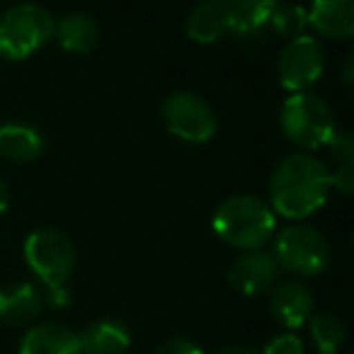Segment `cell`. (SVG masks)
<instances>
[{
    "instance_id": "7",
    "label": "cell",
    "mask_w": 354,
    "mask_h": 354,
    "mask_svg": "<svg viewBox=\"0 0 354 354\" xmlns=\"http://www.w3.org/2000/svg\"><path fill=\"white\" fill-rule=\"evenodd\" d=\"M162 122L172 136L187 143H207L218 127L212 104L187 90L172 93L162 102Z\"/></svg>"
},
{
    "instance_id": "14",
    "label": "cell",
    "mask_w": 354,
    "mask_h": 354,
    "mask_svg": "<svg viewBox=\"0 0 354 354\" xmlns=\"http://www.w3.org/2000/svg\"><path fill=\"white\" fill-rule=\"evenodd\" d=\"M270 308L281 325L296 330L313 313V296L308 286H304L301 281H284L272 289Z\"/></svg>"
},
{
    "instance_id": "9",
    "label": "cell",
    "mask_w": 354,
    "mask_h": 354,
    "mask_svg": "<svg viewBox=\"0 0 354 354\" xmlns=\"http://www.w3.org/2000/svg\"><path fill=\"white\" fill-rule=\"evenodd\" d=\"M279 262H277L274 252H267L262 248L257 250H245L231 267V286L241 291L243 296H257L267 294L277 286L279 279Z\"/></svg>"
},
{
    "instance_id": "4",
    "label": "cell",
    "mask_w": 354,
    "mask_h": 354,
    "mask_svg": "<svg viewBox=\"0 0 354 354\" xmlns=\"http://www.w3.org/2000/svg\"><path fill=\"white\" fill-rule=\"evenodd\" d=\"M281 131L291 143L306 151L323 148L330 133L335 131L333 112L328 102L313 93H294L281 104L279 114Z\"/></svg>"
},
{
    "instance_id": "26",
    "label": "cell",
    "mask_w": 354,
    "mask_h": 354,
    "mask_svg": "<svg viewBox=\"0 0 354 354\" xmlns=\"http://www.w3.org/2000/svg\"><path fill=\"white\" fill-rule=\"evenodd\" d=\"M10 207V192H8V185L0 180V214H6Z\"/></svg>"
},
{
    "instance_id": "18",
    "label": "cell",
    "mask_w": 354,
    "mask_h": 354,
    "mask_svg": "<svg viewBox=\"0 0 354 354\" xmlns=\"http://www.w3.org/2000/svg\"><path fill=\"white\" fill-rule=\"evenodd\" d=\"M279 0H228L231 10V32L241 37H250L270 25Z\"/></svg>"
},
{
    "instance_id": "22",
    "label": "cell",
    "mask_w": 354,
    "mask_h": 354,
    "mask_svg": "<svg viewBox=\"0 0 354 354\" xmlns=\"http://www.w3.org/2000/svg\"><path fill=\"white\" fill-rule=\"evenodd\" d=\"M260 354H304V342L296 337L294 333H284V335H277L267 342L265 352Z\"/></svg>"
},
{
    "instance_id": "12",
    "label": "cell",
    "mask_w": 354,
    "mask_h": 354,
    "mask_svg": "<svg viewBox=\"0 0 354 354\" xmlns=\"http://www.w3.org/2000/svg\"><path fill=\"white\" fill-rule=\"evenodd\" d=\"M308 27L328 39H352L354 0H313L308 10Z\"/></svg>"
},
{
    "instance_id": "19",
    "label": "cell",
    "mask_w": 354,
    "mask_h": 354,
    "mask_svg": "<svg viewBox=\"0 0 354 354\" xmlns=\"http://www.w3.org/2000/svg\"><path fill=\"white\" fill-rule=\"evenodd\" d=\"M310 335L320 354H337L347 337L344 323L333 313H318L310 315Z\"/></svg>"
},
{
    "instance_id": "13",
    "label": "cell",
    "mask_w": 354,
    "mask_h": 354,
    "mask_svg": "<svg viewBox=\"0 0 354 354\" xmlns=\"http://www.w3.org/2000/svg\"><path fill=\"white\" fill-rule=\"evenodd\" d=\"M17 354H80V337L64 323H39L25 333Z\"/></svg>"
},
{
    "instance_id": "17",
    "label": "cell",
    "mask_w": 354,
    "mask_h": 354,
    "mask_svg": "<svg viewBox=\"0 0 354 354\" xmlns=\"http://www.w3.org/2000/svg\"><path fill=\"white\" fill-rule=\"evenodd\" d=\"M54 39L68 54H90L100 41V25L85 12H71L54 22Z\"/></svg>"
},
{
    "instance_id": "8",
    "label": "cell",
    "mask_w": 354,
    "mask_h": 354,
    "mask_svg": "<svg viewBox=\"0 0 354 354\" xmlns=\"http://www.w3.org/2000/svg\"><path fill=\"white\" fill-rule=\"evenodd\" d=\"M325 71V51L315 37H296L286 41L277 59V75L279 83L291 93H308L310 85L320 80Z\"/></svg>"
},
{
    "instance_id": "25",
    "label": "cell",
    "mask_w": 354,
    "mask_h": 354,
    "mask_svg": "<svg viewBox=\"0 0 354 354\" xmlns=\"http://www.w3.org/2000/svg\"><path fill=\"white\" fill-rule=\"evenodd\" d=\"M216 354H260V352H255L252 347H245V344H231V347L218 349Z\"/></svg>"
},
{
    "instance_id": "2",
    "label": "cell",
    "mask_w": 354,
    "mask_h": 354,
    "mask_svg": "<svg viewBox=\"0 0 354 354\" xmlns=\"http://www.w3.org/2000/svg\"><path fill=\"white\" fill-rule=\"evenodd\" d=\"M214 233L223 243L241 250H257L272 241L277 231V216L272 207L252 194H233L218 204L214 214Z\"/></svg>"
},
{
    "instance_id": "20",
    "label": "cell",
    "mask_w": 354,
    "mask_h": 354,
    "mask_svg": "<svg viewBox=\"0 0 354 354\" xmlns=\"http://www.w3.org/2000/svg\"><path fill=\"white\" fill-rule=\"evenodd\" d=\"M270 27L286 41L304 37L308 30V10L304 6H296V3H277L270 17Z\"/></svg>"
},
{
    "instance_id": "23",
    "label": "cell",
    "mask_w": 354,
    "mask_h": 354,
    "mask_svg": "<svg viewBox=\"0 0 354 354\" xmlns=\"http://www.w3.org/2000/svg\"><path fill=\"white\" fill-rule=\"evenodd\" d=\"M328 183L330 187H335L339 194H352L354 189V165L352 162H344V165H337L335 170H328Z\"/></svg>"
},
{
    "instance_id": "24",
    "label": "cell",
    "mask_w": 354,
    "mask_h": 354,
    "mask_svg": "<svg viewBox=\"0 0 354 354\" xmlns=\"http://www.w3.org/2000/svg\"><path fill=\"white\" fill-rule=\"evenodd\" d=\"M156 354H204V349L187 337H170L156 349Z\"/></svg>"
},
{
    "instance_id": "6",
    "label": "cell",
    "mask_w": 354,
    "mask_h": 354,
    "mask_svg": "<svg viewBox=\"0 0 354 354\" xmlns=\"http://www.w3.org/2000/svg\"><path fill=\"white\" fill-rule=\"evenodd\" d=\"M274 257L294 274L315 277L330 265V245L315 228L296 223L277 236Z\"/></svg>"
},
{
    "instance_id": "15",
    "label": "cell",
    "mask_w": 354,
    "mask_h": 354,
    "mask_svg": "<svg viewBox=\"0 0 354 354\" xmlns=\"http://www.w3.org/2000/svg\"><path fill=\"white\" fill-rule=\"evenodd\" d=\"M80 354H127L131 347V333L124 323L112 318L95 320L78 333Z\"/></svg>"
},
{
    "instance_id": "11",
    "label": "cell",
    "mask_w": 354,
    "mask_h": 354,
    "mask_svg": "<svg viewBox=\"0 0 354 354\" xmlns=\"http://www.w3.org/2000/svg\"><path fill=\"white\" fill-rule=\"evenodd\" d=\"M185 35L197 44H214L231 35L228 0H204L185 20Z\"/></svg>"
},
{
    "instance_id": "1",
    "label": "cell",
    "mask_w": 354,
    "mask_h": 354,
    "mask_svg": "<svg viewBox=\"0 0 354 354\" xmlns=\"http://www.w3.org/2000/svg\"><path fill=\"white\" fill-rule=\"evenodd\" d=\"M328 170L330 167L310 153L286 156L274 167L270 180L272 212L291 221H301L315 214L328 199Z\"/></svg>"
},
{
    "instance_id": "3",
    "label": "cell",
    "mask_w": 354,
    "mask_h": 354,
    "mask_svg": "<svg viewBox=\"0 0 354 354\" xmlns=\"http://www.w3.org/2000/svg\"><path fill=\"white\" fill-rule=\"evenodd\" d=\"M54 39V20L41 6L17 3L0 15V59L25 61Z\"/></svg>"
},
{
    "instance_id": "16",
    "label": "cell",
    "mask_w": 354,
    "mask_h": 354,
    "mask_svg": "<svg viewBox=\"0 0 354 354\" xmlns=\"http://www.w3.org/2000/svg\"><path fill=\"white\" fill-rule=\"evenodd\" d=\"M44 136L32 124L10 122L0 127V158L10 162H32L44 153Z\"/></svg>"
},
{
    "instance_id": "21",
    "label": "cell",
    "mask_w": 354,
    "mask_h": 354,
    "mask_svg": "<svg viewBox=\"0 0 354 354\" xmlns=\"http://www.w3.org/2000/svg\"><path fill=\"white\" fill-rule=\"evenodd\" d=\"M323 148L328 151V156L333 158L337 165L352 162V158H354V136L349 131H344V129H335V131L330 133L328 141H325Z\"/></svg>"
},
{
    "instance_id": "5",
    "label": "cell",
    "mask_w": 354,
    "mask_h": 354,
    "mask_svg": "<svg viewBox=\"0 0 354 354\" xmlns=\"http://www.w3.org/2000/svg\"><path fill=\"white\" fill-rule=\"evenodd\" d=\"M25 260L46 289L66 286L75 270V245L56 228H39L25 241Z\"/></svg>"
},
{
    "instance_id": "27",
    "label": "cell",
    "mask_w": 354,
    "mask_h": 354,
    "mask_svg": "<svg viewBox=\"0 0 354 354\" xmlns=\"http://www.w3.org/2000/svg\"><path fill=\"white\" fill-rule=\"evenodd\" d=\"M342 78H344V83H352V56H349L347 61H344V71H342Z\"/></svg>"
},
{
    "instance_id": "10",
    "label": "cell",
    "mask_w": 354,
    "mask_h": 354,
    "mask_svg": "<svg viewBox=\"0 0 354 354\" xmlns=\"http://www.w3.org/2000/svg\"><path fill=\"white\" fill-rule=\"evenodd\" d=\"M46 296L32 281H15L0 289V323L20 328L39 318Z\"/></svg>"
}]
</instances>
